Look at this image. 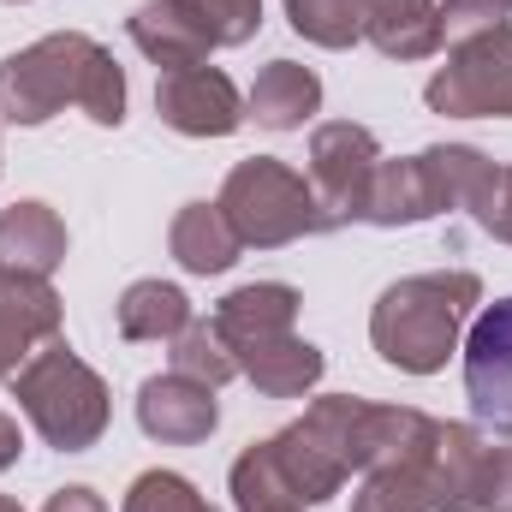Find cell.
I'll return each instance as SVG.
<instances>
[{"label": "cell", "instance_id": "7a4b0ae2", "mask_svg": "<svg viewBox=\"0 0 512 512\" xmlns=\"http://www.w3.org/2000/svg\"><path fill=\"white\" fill-rule=\"evenodd\" d=\"M66 102L84 108L96 126L126 120V72L114 66V54L96 36L54 30L0 60V120L6 126H42Z\"/></svg>", "mask_w": 512, "mask_h": 512}, {"label": "cell", "instance_id": "5bb4252c", "mask_svg": "<svg viewBox=\"0 0 512 512\" xmlns=\"http://www.w3.org/2000/svg\"><path fill=\"white\" fill-rule=\"evenodd\" d=\"M298 304H304L298 286H286V280H251V286H233V292L215 304V328H221V340L233 346V358H245L256 346L292 334Z\"/></svg>", "mask_w": 512, "mask_h": 512}, {"label": "cell", "instance_id": "ffe728a7", "mask_svg": "<svg viewBox=\"0 0 512 512\" xmlns=\"http://www.w3.org/2000/svg\"><path fill=\"white\" fill-rule=\"evenodd\" d=\"M322 370H328V358L310 340H298V334H280V340H268V346H256V352L239 358V376L262 399H304L310 387L322 382Z\"/></svg>", "mask_w": 512, "mask_h": 512}, {"label": "cell", "instance_id": "e0dca14e", "mask_svg": "<svg viewBox=\"0 0 512 512\" xmlns=\"http://www.w3.org/2000/svg\"><path fill=\"white\" fill-rule=\"evenodd\" d=\"M316 108H322V78L298 60H268L245 102V114H256V126L268 131H298Z\"/></svg>", "mask_w": 512, "mask_h": 512}, {"label": "cell", "instance_id": "52a82bcc", "mask_svg": "<svg viewBox=\"0 0 512 512\" xmlns=\"http://www.w3.org/2000/svg\"><path fill=\"white\" fill-rule=\"evenodd\" d=\"M483 167H489V155L471 143H435L423 155L382 161L370 179V197H364V221L370 227H417L447 209H465Z\"/></svg>", "mask_w": 512, "mask_h": 512}, {"label": "cell", "instance_id": "44dd1931", "mask_svg": "<svg viewBox=\"0 0 512 512\" xmlns=\"http://www.w3.org/2000/svg\"><path fill=\"white\" fill-rule=\"evenodd\" d=\"M114 316H120V334L131 346H161V340L173 346L191 322V298L173 280H131L114 304Z\"/></svg>", "mask_w": 512, "mask_h": 512}, {"label": "cell", "instance_id": "5b68a950", "mask_svg": "<svg viewBox=\"0 0 512 512\" xmlns=\"http://www.w3.org/2000/svg\"><path fill=\"white\" fill-rule=\"evenodd\" d=\"M12 399L18 411L30 417V429L54 447V453H84L102 441L108 417H114V399L108 382L66 346V340H48L18 376H12Z\"/></svg>", "mask_w": 512, "mask_h": 512}, {"label": "cell", "instance_id": "d6a6232c", "mask_svg": "<svg viewBox=\"0 0 512 512\" xmlns=\"http://www.w3.org/2000/svg\"><path fill=\"white\" fill-rule=\"evenodd\" d=\"M501 6H507V12H512V0H501Z\"/></svg>", "mask_w": 512, "mask_h": 512}, {"label": "cell", "instance_id": "4fadbf2b", "mask_svg": "<svg viewBox=\"0 0 512 512\" xmlns=\"http://www.w3.org/2000/svg\"><path fill=\"white\" fill-rule=\"evenodd\" d=\"M137 423L161 447H197V441L215 435L221 405H215V387L167 370V376H149V382L137 387Z\"/></svg>", "mask_w": 512, "mask_h": 512}, {"label": "cell", "instance_id": "ba28073f", "mask_svg": "<svg viewBox=\"0 0 512 512\" xmlns=\"http://www.w3.org/2000/svg\"><path fill=\"white\" fill-rule=\"evenodd\" d=\"M423 102L447 120H512V24L459 42L423 84Z\"/></svg>", "mask_w": 512, "mask_h": 512}, {"label": "cell", "instance_id": "83f0119b", "mask_svg": "<svg viewBox=\"0 0 512 512\" xmlns=\"http://www.w3.org/2000/svg\"><path fill=\"white\" fill-rule=\"evenodd\" d=\"M465 215L489 233V239H501V245H512V167H489L483 173V185L471 191V203H465Z\"/></svg>", "mask_w": 512, "mask_h": 512}, {"label": "cell", "instance_id": "f546056e", "mask_svg": "<svg viewBox=\"0 0 512 512\" xmlns=\"http://www.w3.org/2000/svg\"><path fill=\"white\" fill-rule=\"evenodd\" d=\"M42 512H108V501H102L96 489L72 483V489H54V495H48V507H42Z\"/></svg>", "mask_w": 512, "mask_h": 512}, {"label": "cell", "instance_id": "4316f807", "mask_svg": "<svg viewBox=\"0 0 512 512\" xmlns=\"http://www.w3.org/2000/svg\"><path fill=\"white\" fill-rule=\"evenodd\" d=\"M435 18H441V48H459V42H477L489 30H507V6L501 0H441Z\"/></svg>", "mask_w": 512, "mask_h": 512}, {"label": "cell", "instance_id": "7402d4cb", "mask_svg": "<svg viewBox=\"0 0 512 512\" xmlns=\"http://www.w3.org/2000/svg\"><path fill=\"white\" fill-rule=\"evenodd\" d=\"M227 483H233V507L239 512H304V501H298L292 483H286V471L274 465V447H268V441H251V447L233 459Z\"/></svg>", "mask_w": 512, "mask_h": 512}, {"label": "cell", "instance_id": "9a60e30c", "mask_svg": "<svg viewBox=\"0 0 512 512\" xmlns=\"http://www.w3.org/2000/svg\"><path fill=\"white\" fill-rule=\"evenodd\" d=\"M126 30H131V42H137V54H143V60H155L161 72L203 66V60H209V48H215L179 0H143V6L126 18Z\"/></svg>", "mask_w": 512, "mask_h": 512}, {"label": "cell", "instance_id": "603a6c76", "mask_svg": "<svg viewBox=\"0 0 512 512\" xmlns=\"http://www.w3.org/2000/svg\"><path fill=\"white\" fill-rule=\"evenodd\" d=\"M173 370L191 376V382H203V387H227L239 376V358H233V346L221 340L215 316H191V322H185V334L173 340Z\"/></svg>", "mask_w": 512, "mask_h": 512}, {"label": "cell", "instance_id": "d6986e66", "mask_svg": "<svg viewBox=\"0 0 512 512\" xmlns=\"http://www.w3.org/2000/svg\"><path fill=\"white\" fill-rule=\"evenodd\" d=\"M364 6H370L364 42L376 54H387V60H429V54H441V18H435L441 0H364Z\"/></svg>", "mask_w": 512, "mask_h": 512}, {"label": "cell", "instance_id": "cb8c5ba5", "mask_svg": "<svg viewBox=\"0 0 512 512\" xmlns=\"http://www.w3.org/2000/svg\"><path fill=\"white\" fill-rule=\"evenodd\" d=\"M286 18L316 48H352V42H364L370 6L364 0H286Z\"/></svg>", "mask_w": 512, "mask_h": 512}, {"label": "cell", "instance_id": "277c9868", "mask_svg": "<svg viewBox=\"0 0 512 512\" xmlns=\"http://www.w3.org/2000/svg\"><path fill=\"white\" fill-rule=\"evenodd\" d=\"M483 304V280L471 268L441 274H405L393 280L370 310V346L399 376H435L465 340L471 310Z\"/></svg>", "mask_w": 512, "mask_h": 512}, {"label": "cell", "instance_id": "4dcf8cb0", "mask_svg": "<svg viewBox=\"0 0 512 512\" xmlns=\"http://www.w3.org/2000/svg\"><path fill=\"white\" fill-rule=\"evenodd\" d=\"M18 453H24V435H18V423L0 411V471H12V465H18Z\"/></svg>", "mask_w": 512, "mask_h": 512}, {"label": "cell", "instance_id": "836d02e7", "mask_svg": "<svg viewBox=\"0 0 512 512\" xmlns=\"http://www.w3.org/2000/svg\"><path fill=\"white\" fill-rule=\"evenodd\" d=\"M12 6H18V0H12Z\"/></svg>", "mask_w": 512, "mask_h": 512}, {"label": "cell", "instance_id": "d4e9b609", "mask_svg": "<svg viewBox=\"0 0 512 512\" xmlns=\"http://www.w3.org/2000/svg\"><path fill=\"white\" fill-rule=\"evenodd\" d=\"M215 48H245L262 30V0H179Z\"/></svg>", "mask_w": 512, "mask_h": 512}, {"label": "cell", "instance_id": "f1b7e54d", "mask_svg": "<svg viewBox=\"0 0 512 512\" xmlns=\"http://www.w3.org/2000/svg\"><path fill=\"white\" fill-rule=\"evenodd\" d=\"M477 512H512V441L483 453V483H477Z\"/></svg>", "mask_w": 512, "mask_h": 512}, {"label": "cell", "instance_id": "9c48e42d", "mask_svg": "<svg viewBox=\"0 0 512 512\" xmlns=\"http://www.w3.org/2000/svg\"><path fill=\"white\" fill-rule=\"evenodd\" d=\"M376 167H382V143L370 126L328 120L310 131V191H316L322 227L364 221V197H370Z\"/></svg>", "mask_w": 512, "mask_h": 512}, {"label": "cell", "instance_id": "7c38bea8", "mask_svg": "<svg viewBox=\"0 0 512 512\" xmlns=\"http://www.w3.org/2000/svg\"><path fill=\"white\" fill-rule=\"evenodd\" d=\"M48 340H60V292L42 274L0 268V376L12 382Z\"/></svg>", "mask_w": 512, "mask_h": 512}, {"label": "cell", "instance_id": "30bf717a", "mask_svg": "<svg viewBox=\"0 0 512 512\" xmlns=\"http://www.w3.org/2000/svg\"><path fill=\"white\" fill-rule=\"evenodd\" d=\"M155 114L161 126L185 131V137H233L245 126V96L233 90V78L221 66H179V72H161L155 84Z\"/></svg>", "mask_w": 512, "mask_h": 512}, {"label": "cell", "instance_id": "6da1fadb", "mask_svg": "<svg viewBox=\"0 0 512 512\" xmlns=\"http://www.w3.org/2000/svg\"><path fill=\"white\" fill-rule=\"evenodd\" d=\"M417 423H423V411H411V405H370L352 393H328L304 417H292L280 435H268V447H274V465L286 471L292 495L304 507H322L352 477L376 471L387 453H399Z\"/></svg>", "mask_w": 512, "mask_h": 512}, {"label": "cell", "instance_id": "8992f818", "mask_svg": "<svg viewBox=\"0 0 512 512\" xmlns=\"http://www.w3.org/2000/svg\"><path fill=\"white\" fill-rule=\"evenodd\" d=\"M221 215L233 221L239 245L245 251H280V245H298L310 233H328L322 227V209H316V191L298 167H286L280 155H251L227 173L221 185Z\"/></svg>", "mask_w": 512, "mask_h": 512}, {"label": "cell", "instance_id": "2e32d148", "mask_svg": "<svg viewBox=\"0 0 512 512\" xmlns=\"http://www.w3.org/2000/svg\"><path fill=\"white\" fill-rule=\"evenodd\" d=\"M66 262V221L48 209V203H12L0 209V268H18V274H54Z\"/></svg>", "mask_w": 512, "mask_h": 512}, {"label": "cell", "instance_id": "1f68e13d", "mask_svg": "<svg viewBox=\"0 0 512 512\" xmlns=\"http://www.w3.org/2000/svg\"><path fill=\"white\" fill-rule=\"evenodd\" d=\"M0 512H24V507H18V501H12V495H0Z\"/></svg>", "mask_w": 512, "mask_h": 512}, {"label": "cell", "instance_id": "8fae6325", "mask_svg": "<svg viewBox=\"0 0 512 512\" xmlns=\"http://www.w3.org/2000/svg\"><path fill=\"white\" fill-rule=\"evenodd\" d=\"M465 393L483 429L512 435V298H495L465 334Z\"/></svg>", "mask_w": 512, "mask_h": 512}, {"label": "cell", "instance_id": "3957f363", "mask_svg": "<svg viewBox=\"0 0 512 512\" xmlns=\"http://www.w3.org/2000/svg\"><path fill=\"white\" fill-rule=\"evenodd\" d=\"M483 429L471 423H441L423 411L411 441L364 471V489L352 512H477V483H483Z\"/></svg>", "mask_w": 512, "mask_h": 512}, {"label": "cell", "instance_id": "ac0fdd59", "mask_svg": "<svg viewBox=\"0 0 512 512\" xmlns=\"http://www.w3.org/2000/svg\"><path fill=\"white\" fill-rule=\"evenodd\" d=\"M167 251L185 274H227L239 262V233L233 221L221 215V203H185L173 215V233H167Z\"/></svg>", "mask_w": 512, "mask_h": 512}, {"label": "cell", "instance_id": "484cf974", "mask_svg": "<svg viewBox=\"0 0 512 512\" xmlns=\"http://www.w3.org/2000/svg\"><path fill=\"white\" fill-rule=\"evenodd\" d=\"M126 512H221V507H209L197 495V483L179 477V471H143L126 489Z\"/></svg>", "mask_w": 512, "mask_h": 512}]
</instances>
